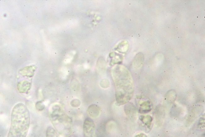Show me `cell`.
Masks as SVG:
<instances>
[{
	"mask_svg": "<svg viewBox=\"0 0 205 137\" xmlns=\"http://www.w3.org/2000/svg\"><path fill=\"white\" fill-rule=\"evenodd\" d=\"M30 113L23 103L14 106L11 116L10 126L7 137H26L30 126Z\"/></svg>",
	"mask_w": 205,
	"mask_h": 137,
	"instance_id": "cell-1",
	"label": "cell"
},
{
	"mask_svg": "<svg viewBox=\"0 0 205 137\" xmlns=\"http://www.w3.org/2000/svg\"><path fill=\"white\" fill-rule=\"evenodd\" d=\"M49 117L57 132L64 135H69L72 127V120L66 113L62 105L58 103L52 104L49 109Z\"/></svg>",
	"mask_w": 205,
	"mask_h": 137,
	"instance_id": "cell-2",
	"label": "cell"
},
{
	"mask_svg": "<svg viewBox=\"0 0 205 137\" xmlns=\"http://www.w3.org/2000/svg\"><path fill=\"white\" fill-rule=\"evenodd\" d=\"M83 132L85 137H95V125L92 119L87 118L83 124Z\"/></svg>",
	"mask_w": 205,
	"mask_h": 137,
	"instance_id": "cell-3",
	"label": "cell"
},
{
	"mask_svg": "<svg viewBox=\"0 0 205 137\" xmlns=\"http://www.w3.org/2000/svg\"><path fill=\"white\" fill-rule=\"evenodd\" d=\"M100 112V109L96 105L94 104L88 107L87 113L88 115L92 118H97L99 116Z\"/></svg>",
	"mask_w": 205,
	"mask_h": 137,
	"instance_id": "cell-4",
	"label": "cell"
},
{
	"mask_svg": "<svg viewBox=\"0 0 205 137\" xmlns=\"http://www.w3.org/2000/svg\"><path fill=\"white\" fill-rule=\"evenodd\" d=\"M140 105V111L141 112H147L152 110V103L150 101L142 102Z\"/></svg>",
	"mask_w": 205,
	"mask_h": 137,
	"instance_id": "cell-5",
	"label": "cell"
},
{
	"mask_svg": "<svg viewBox=\"0 0 205 137\" xmlns=\"http://www.w3.org/2000/svg\"><path fill=\"white\" fill-rule=\"evenodd\" d=\"M140 119L148 128L150 127L152 121V117L149 115H141L140 117Z\"/></svg>",
	"mask_w": 205,
	"mask_h": 137,
	"instance_id": "cell-6",
	"label": "cell"
},
{
	"mask_svg": "<svg viewBox=\"0 0 205 137\" xmlns=\"http://www.w3.org/2000/svg\"><path fill=\"white\" fill-rule=\"evenodd\" d=\"M47 137H60L56 130L53 128L49 127L47 128L46 132Z\"/></svg>",
	"mask_w": 205,
	"mask_h": 137,
	"instance_id": "cell-7",
	"label": "cell"
},
{
	"mask_svg": "<svg viewBox=\"0 0 205 137\" xmlns=\"http://www.w3.org/2000/svg\"><path fill=\"white\" fill-rule=\"evenodd\" d=\"M36 108L38 111H42L45 108V106L43 104V102L42 101H38L36 103Z\"/></svg>",
	"mask_w": 205,
	"mask_h": 137,
	"instance_id": "cell-8",
	"label": "cell"
},
{
	"mask_svg": "<svg viewBox=\"0 0 205 137\" xmlns=\"http://www.w3.org/2000/svg\"><path fill=\"white\" fill-rule=\"evenodd\" d=\"M80 102L79 100L75 99L71 102V106L73 107H76L79 106L80 105Z\"/></svg>",
	"mask_w": 205,
	"mask_h": 137,
	"instance_id": "cell-9",
	"label": "cell"
}]
</instances>
